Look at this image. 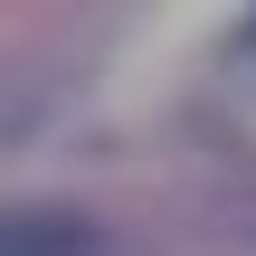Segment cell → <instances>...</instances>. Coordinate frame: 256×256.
Here are the masks:
<instances>
[{"label": "cell", "mask_w": 256, "mask_h": 256, "mask_svg": "<svg viewBox=\"0 0 256 256\" xmlns=\"http://www.w3.org/2000/svg\"><path fill=\"white\" fill-rule=\"evenodd\" d=\"M0 256H104V228L86 209L19 200V209H0Z\"/></svg>", "instance_id": "obj_1"}]
</instances>
